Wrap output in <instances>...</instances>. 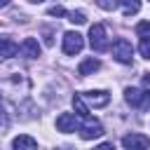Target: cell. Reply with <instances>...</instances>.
Returning <instances> with one entry per match:
<instances>
[{
  "label": "cell",
  "mask_w": 150,
  "mask_h": 150,
  "mask_svg": "<svg viewBox=\"0 0 150 150\" xmlns=\"http://www.w3.org/2000/svg\"><path fill=\"white\" fill-rule=\"evenodd\" d=\"M89 45L94 52H105L108 49V33L103 23H94L89 28Z\"/></svg>",
  "instance_id": "1"
},
{
  "label": "cell",
  "mask_w": 150,
  "mask_h": 150,
  "mask_svg": "<svg viewBox=\"0 0 150 150\" xmlns=\"http://www.w3.org/2000/svg\"><path fill=\"white\" fill-rule=\"evenodd\" d=\"M112 56H115V61H120V63H131V59H134V47H131V42L129 40H124V38H117L115 42H112Z\"/></svg>",
  "instance_id": "2"
},
{
  "label": "cell",
  "mask_w": 150,
  "mask_h": 150,
  "mask_svg": "<svg viewBox=\"0 0 150 150\" xmlns=\"http://www.w3.org/2000/svg\"><path fill=\"white\" fill-rule=\"evenodd\" d=\"M82 47H84V38H82L77 30H68V33H63V54L75 56V54L82 52Z\"/></svg>",
  "instance_id": "3"
},
{
  "label": "cell",
  "mask_w": 150,
  "mask_h": 150,
  "mask_svg": "<svg viewBox=\"0 0 150 150\" xmlns=\"http://www.w3.org/2000/svg\"><path fill=\"white\" fill-rule=\"evenodd\" d=\"M103 134V124L98 120H91V117H84L82 127H80V136L84 141H91V138H98Z\"/></svg>",
  "instance_id": "4"
},
{
  "label": "cell",
  "mask_w": 150,
  "mask_h": 150,
  "mask_svg": "<svg viewBox=\"0 0 150 150\" xmlns=\"http://www.w3.org/2000/svg\"><path fill=\"white\" fill-rule=\"evenodd\" d=\"M82 98H84L89 105H94V108H103V105H108L110 94H108V91H103V89H91V91H84V94H82Z\"/></svg>",
  "instance_id": "5"
},
{
  "label": "cell",
  "mask_w": 150,
  "mask_h": 150,
  "mask_svg": "<svg viewBox=\"0 0 150 150\" xmlns=\"http://www.w3.org/2000/svg\"><path fill=\"white\" fill-rule=\"evenodd\" d=\"M122 145L127 148V150H145V148H150V138L148 136H143V134H127L124 138H122Z\"/></svg>",
  "instance_id": "6"
},
{
  "label": "cell",
  "mask_w": 150,
  "mask_h": 150,
  "mask_svg": "<svg viewBox=\"0 0 150 150\" xmlns=\"http://www.w3.org/2000/svg\"><path fill=\"white\" fill-rule=\"evenodd\" d=\"M56 129H59L61 134L75 131V129H77V115H73V112H61V115L56 117Z\"/></svg>",
  "instance_id": "7"
},
{
  "label": "cell",
  "mask_w": 150,
  "mask_h": 150,
  "mask_svg": "<svg viewBox=\"0 0 150 150\" xmlns=\"http://www.w3.org/2000/svg\"><path fill=\"white\" fill-rule=\"evenodd\" d=\"M19 52H21L26 59H38V56H40V45H38L35 38H26V40L21 42Z\"/></svg>",
  "instance_id": "8"
},
{
  "label": "cell",
  "mask_w": 150,
  "mask_h": 150,
  "mask_svg": "<svg viewBox=\"0 0 150 150\" xmlns=\"http://www.w3.org/2000/svg\"><path fill=\"white\" fill-rule=\"evenodd\" d=\"M98 68H101V61H98V59H94V56H89V59H84V61L80 63L77 73H80L82 77H87V75H94Z\"/></svg>",
  "instance_id": "9"
},
{
  "label": "cell",
  "mask_w": 150,
  "mask_h": 150,
  "mask_svg": "<svg viewBox=\"0 0 150 150\" xmlns=\"http://www.w3.org/2000/svg\"><path fill=\"white\" fill-rule=\"evenodd\" d=\"M124 101H127L131 108H141L143 91H141V89H136V87H127V89H124Z\"/></svg>",
  "instance_id": "10"
},
{
  "label": "cell",
  "mask_w": 150,
  "mask_h": 150,
  "mask_svg": "<svg viewBox=\"0 0 150 150\" xmlns=\"http://www.w3.org/2000/svg\"><path fill=\"white\" fill-rule=\"evenodd\" d=\"M16 52H19V45H16V42H12L9 38H0V56H2V59L14 56Z\"/></svg>",
  "instance_id": "11"
},
{
  "label": "cell",
  "mask_w": 150,
  "mask_h": 150,
  "mask_svg": "<svg viewBox=\"0 0 150 150\" xmlns=\"http://www.w3.org/2000/svg\"><path fill=\"white\" fill-rule=\"evenodd\" d=\"M73 108H75V115L77 117H89V105H87V101L82 98V94H75L73 96Z\"/></svg>",
  "instance_id": "12"
},
{
  "label": "cell",
  "mask_w": 150,
  "mask_h": 150,
  "mask_svg": "<svg viewBox=\"0 0 150 150\" xmlns=\"http://www.w3.org/2000/svg\"><path fill=\"white\" fill-rule=\"evenodd\" d=\"M12 148H16V150H21V148H38V141H35L33 136L21 134V136H16V138L12 141Z\"/></svg>",
  "instance_id": "13"
},
{
  "label": "cell",
  "mask_w": 150,
  "mask_h": 150,
  "mask_svg": "<svg viewBox=\"0 0 150 150\" xmlns=\"http://www.w3.org/2000/svg\"><path fill=\"white\" fill-rule=\"evenodd\" d=\"M120 5H122L124 16H131V14H136L141 9V0H120Z\"/></svg>",
  "instance_id": "14"
},
{
  "label": "cell",
  "mask_w": 150,
  "mask_h": 150,
  "mask_svg": "<svg viewBox=\"0 0 150 150\" xmlns=\"http://www.w3.org/2000/svg\"><path fill=\"white\" fill-rule=\"evenodd\" d=\"M68 21L80 26V23H84V21H87V14H84L82 9H77V12H68Z\"/></svg>",
  "instance_id": "15"
},
{
  "label": "cell",
  "mask_w": 150,
  "mask_h": 150,
  "mask_svg": "<svg viewBox=\"0 0 150 150\" xmlns=\"http://www.w3.org/2000/svg\"><path fill=\"white\" fill-rule=\"evenodd\" d=\"M117 5H120V0H96V7H101V9H105V12L117 9Z\"/></svg>",
  "instance_id": "16"
},
{
  "label": "cell",
  "mask_w": 150,
  "mask_h": 150,
  "mask_svg": "<svg viewBox=\"0 0 150 150\" xmlns=\"http://www.w3.org/2000/svg\"><path fill=\"white\" fill-rule=\"evenodd\" d=\"M136 35H141V38H150V21H141V23H136Z\"/></svg>",
  "instance_id": "17"
},
{
  "label": "cell",
  "mask_w": 150,
  "mask_h": 150,
  "mask_svg": "<svg viewBox=\"0 0 150 150\" xmlns=\"http://www.w3.org/2000/svg\"><path fill=\"white\" fill-rule=\"evenodd\" d=\"M138 52H141V56H145V59H150V38H141V45H138Z\"/></svg>",
  "instance_id": "18"
},
{
  "label": "cell",
  "mask_w": 150,
  "mask_h": 150,
  "mask_svg": "<svg viewBox=\"0 0 150 150\" xmlns=\"http://www.w3.org/2000/svg\"><path fill=\"white\" fill-rule=\"evenodd\" d=\"M49 16H68V12L61 7V5H54V7H49V12H47Z\"/></svg>",
  "instance_id": "19"
},
{
  "label": "cell",
  "mask_w": 150,
  "mask_h": 150,
  "mask_svg": "<svg viewBox=\"0 0 150 150\" xmlns=\"http://www.w3.org/2000/svg\"><path fill=\"white\" fill-rule=\"evenodd\" d=\"M141 110H150V89L143 91V101H141Z\"/></svg>",
  "instance_id": "20"
},
{
  "label": "cell",
  "mask_w": 150,
  "mask_h": 150,
  "mask_svg": "<svg viewBox=\"0 0 150 150\" xmlns=\"http://www.w3.org/2000/svg\"><path fill=\"white\" fill-rule=\"evenodd\" d=\"M9 5V0H0V7H7Z\"/></svg>",
  "instance_id": "21"
},
{
  "label": "cell",
  "mask_w": 150,
  "mask_h": 150,
  "mask_svg": "<svg viewBox=\"0 0 150 150\" xmlns=\"http://www.w3.org/2000/svg\"><path fill=\"white\" fill-rule=\"evenodd\" d=\"M28 2H42V0H28Z\"/></svg>",
  "instance_id": "22"
}]
</instances>
